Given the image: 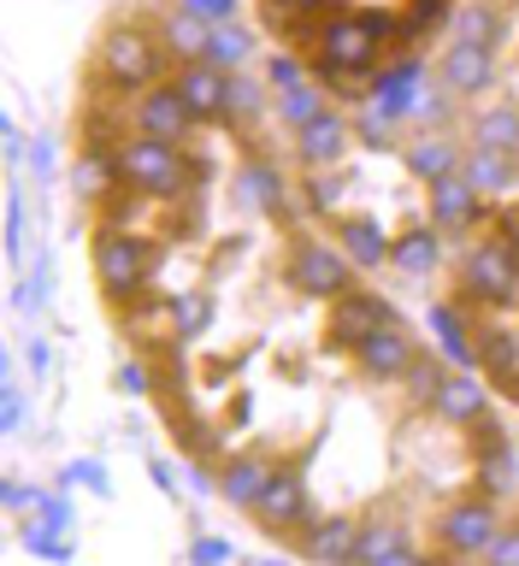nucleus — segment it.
<instances>
[{"label": "nucleus", "instance_id": "nucleus-13", "mask_svg": "<svg viewBox=\"0 0 519 566\" xmlns=\"http://www.w3.org/2000/svg\"><path fill=\"white\" fill-rule=\"evenodd\" d=\"M177 88H184L195 118H225V95H230V71H219L212 60H189L177 71Z\"/></svg>", "mask_w": 519, "mask_h": 566}, {"label": "nucleus", "instance_id": "nucleus-42", "mask_svg": "<svg viewBox=\"0 0 519 566\" xmlns=\"http://www.w3.org/2000/svg\"><path fill=\"white\" fill-rule=\"evenodd\" d=\"M18 248H24V201H7V254H18Z\"/></svg>", "mask_w": 519, "mask_h": 566}, {"label": "nucleus", "instance_id": "nucleus-35", "mask_svg": "<svg viewBox=\"0 0 519 566\" xmlns=\"http://www.w3.org/2000/svg\"><path fill=\"white\" fill-rule=\"evenodd\" d=\"M65 484H89L95 495L113 490V484H106V467H101V460H71V467H65Z\"/></svg>", "mask_w": 519, "mask_h": 566}, {"label": "nucleus", "instance_id": "nucleus-38", "mask_svg": "<svg viewBox=\"0 0 519 566\" xmlns=\"http://www.w3.org/2000/svg\"><path fill=\"white\" fill-rule=\"evenodd\" d=\"M118 389H124V396H148V389H154V371L142 366V360H124V366H118Z\"/></svg>", "mask_w": 519, "mask_h": 566}, {"label": "nucleus", "instance_id": "nucleus-12", "mask_svg": "<svg viewBox=\"0 0 519 566\" xmlns=\"http://www.w3.org/2000/svg\"><path fill=\"white\" fill-rule=\"evenodd\" d=\"M437 77H443V95H478V88H490V77H496V60H490V48L455 42L449 53H443Z\"/></svg>", "mask_w": 519, "mask_h": 566}, {"label": "nucleus", "instance_id": "nucleus-53", "mask_svg": "<svg viewBox=\"0 0 519 566\" xmlns=\"http://www.w3.org/2000/svg\"><path fill=\"white\" fill-rule=\"evenodd\" d=\"M278 7H283V12H313V7H325V0H272V12H278Z\"/></svg>", "mask_w": 519, "mask_h": 566}, {"label": "nucleus", "instance_id": "nucleus-29", "mask_svg": "<svg viewBox=\"0 0 519 566\" xmlns=\"http://www.w3.org/2000/svg\"><path fill=\"white\" fill-rule=\"evenodd\" d=\"M48 301H53V254H48V248H42V254H35L30 260V272H24V290H18V307H48Z\"/></svg>", "mask_w": 519, "mask_h": 566}, {"label": "nucleus", "instance_id": "nucleus-20", "mask_svg": "<svg viewBox=\"0 0 519 566\" xmlns=\"http://www.w3.org/2000/svg\"><path fill=\"white\" fill-rule=\"evenodd\" d=\"M354 560H372V566H407V560H414V543H407L396 525L372 520V525H361V543H354Z\"/></svg>", "mask_w": 519, "mask_h": 566}, {"label": "nucleus", "instance_id": "nucleus-55", "mask_svg": "<svg viewBox=\"0 0 519 566\" xmlns=\"http://www.w3.org/2000/svg\"><path fill=\"white\" fill-rule=\"evenodd\" d=\"M513 7H519V0H513Z\"/></svg>", "mask_w": 519, "mask_h": 566}, {"label": "nucleus", "instance_id": "nucleus-30", "mask_svg": "<svg viewBox=\"0 0 519 566\" xmlns=\"http://www.w3.org/2000/svg\"><path fill=\"white\" fill-rule=\"evenodd\" d=\"M248 48H255V42H248V30H237V24H219V30H212L207 60L219 65V71H237V65L248 60Z\"/></svg>", "mask_w": 519, "mask_h": 566}, {"label": "nucleus", "instance_id": "nucleus-11", "mask_svg": "<svg viewBox=\"0 0 519 566\" xmlns=\"http://www.w3.org/2000/svg\"><path fill=\"white\" fill-rule=\"evenodd\" d=\"M354 360H361L366 378L390 384V378H407V371H414V343L402 336V325H384V331H372L366 343L354 348Z\"/></svg>", "mask_w": 519, "mask_h": 566}, {"label": "nucleus", "instance_id": "nucleus-46", "mask_svg": "<svg viewBox=\"0 0 519 566\" xmlns=\"http://www.w3.org/2000/svg\"><path fill=\"white\" fill-rule=\"evenodd\" d=\"M189 555H195V560H230V543H219V537H201V543L189 548Z\"/></svg>", "mask_w": 519, "mask_h": 566}, {"label": "nucleus", "instance_id": "nucleus-34", "mask_svg": "<svg viewBox=\"0 0 519 566\" xmlns=\"http://www.w3.org/2000/svg\"><path fill=\"white\" fill-rule=\"evenodd\" d=\"M207 318H212V301L207 295H184V301H177V336L207 331Z\"/></svg>", "mask_w": 519, "mask_h": 566}, {"label": "nucleus", "instance_id": "nucleus-2", "mask_svg": "<svg viewBox=\"0 0 519 566\" xmlns=\"http://www.w3.org/2000/svg\"><path fill=\"white\" fill-rule=\"evenodd\" d=\"M118 171H124V189L154 195V201H166V195H177V189L189 184L177 142H159L148 130H136L131 142H118Z\"/></svg>", "mask_w": 519, "mask_h": 566}, {"label": "nucleus", "instance_id": "nucleus-45", "mask_svg": "<svg viewBox=\"0 0 519 566\" xmlns=\"http://www.w3.org/2000/svg\"><path fill=\"white\" fill-rule=\"evenodd\" d=\"M272 83L278 88H295V83H308V77H301V65L290 60V53H278V60H272Z\"/></svg>", "mask_w": 519, "mask_h": 566}, {"label": "nucleus", "instance_id": "nucleus-19", "mask_svg": "<svg viewBox=\"0 0 519 566\" xmlns=\"http://www.w3.org/2000/svg\"><path fill=\"white\" fill-rule=\"evenodd\" d=\"M336 242H343V254H349L354 265H384V260H390L384 230H378V219H366V212H354V219L336 224Z\"/></svg>", "mask_w": 519, "mask_h": 566}, {"label": "nucleus", "instance_id": "nucleus-52", "mask_svg": "<svg viewBox=\"0 0 519 566\" xmlns=\"http://www.w3.org/2000/svg\"><path fill=\"white\" fill-rule=\"evenodd\" d=\"M0 136H7V159H18V154H24V136H18V124H12V118L0 124Z\"/></svg>", "mask_w": 519, "mask_h": 566}, {"label": "nucleus", "instance_id": "nucleus-44", "mask_svg": "<svg viewBox=\"0 0 519 566\" xmlns=\"http://www.w3.org/2000/svg\"><path fill=\"white\" fill-rule=\"evenodd\" d=\"M30 548H35V555H48V560H65V555H71V543L48 537V525H42V531H30Z\"/></svg>", "mask_w": 519, "mask_h": 566}, {"label": "nucleus", "instance_id": "nucleus-15", "mask_svg": "<svg viewBox=\"0 0 519 566\" xmlns=\"http://www.w3.org/2000/svg\"><path fill=\"white\" fill-rule=\"evenodd\" d=\"M432 407L449 424H478L490 413V401H485V384L478 378H467V371H443V384H437V396H432Z\"/></svg>", "mask_w": 519, "mask_h": 566}, {"label": "nucleus", "instance_id": "nucleus-32", "mask_svg": "<svg viewBox=\"0 0 519 566\" xmlns=\"http://www.w3.org/2000/svg\"><path fill=\"white\" fill-rule=\"evenodd\" d=\"M432 325H437V336H443V354H455V360L467 366V360H473V343L460 336V318H455V307H437V313H432Z\"/></svg>", "mask_w": 519, "mask_h": 566}, {"label": "nucleus", "instance_id": "nucleus-10", "mask_svg": "<svg viewBox=\"0 0 519 566\" xmlns=\"http://www.w3.org/2000/svg\"><path fill=\"white\" fill-rule=\"evenodd\" d=\"M260 525L266 531H295V525H308V484H301L295 472H272L266 478V490H260Z\"/></svg>", "mask_w": 519, "mask_h": 566}, {"label": "nucleus", "instance_id": "nucleus-9", "mask_svg": "<svg viewBox=\"0 0 519 566\" xmlns=\"http://www.w3.org/2000/svg\"><path fill=\"white\" fill-rule=\"evenodd\" d=\"M189 124H195V113H189V101L177 83H154L148 95L136 101V130H148L159 142H184Z\"/></svg>", "mask_w": 519, "mask_h": 566}, {"label": "nucleus", "instance_id": "nucleus-3", "mask_svg": "<svg viewBox=\"0 0 519 566\" xmlns=\"http://www.w3.org/2000/svg\"><path fill=\"white\" fill-rule=\"evenodd\" d=\"M384 60V18L343 12L319 30V65L325 71H372Z\"/></svg>", "mask_w": 519, "mask_h": 566}, {"label": "nucleus", "instance_id": "nucleus-5", "mask_svg": "<svg viewBox=\"0 0 519 566\" xmlns=\"http://www.w3.org/2000/svg\"><path fill=\"white\" fill-rule=\"evenodd\" d=\"M349 277H354V260L343 254V242H295V254H290V283L301 295H343L349 290Z\"/></svg>", "mask_w": 519, "mask_h": 566}, {"label": "nucleus", "instance_id": "nucleus-37", "mask_svg": "<svg viewBox=\"0 0 519 566\" xmlns=\"http://www.w3.org/2000/svg\"><path fill=\"white\" fill-rule=\"evenodd\" d=\"M485 560H496V566H519V531H502V525H496V537H490V548H485Z\"/></svg>", "mask_w": 519, "mask_h": 566}, {"label": "nucleus", "instance_id": "nucleus-8", "mask_svg": "<svg viewBox=\"0 0 519 566\" xmlns=\"http://www.w3.org/2000/svg\"><path fill=\"white\" fill-rule=\"evenodd\" d=\"M437 537H443V555H485L496 537V507L490 502H455L437 520Z\"/></svg>", "mask_w": 519, "mask_h": 566}, {"label": "nucleus", "instance_id": "nucleus-25", "mask_svg": "<svg viewBox=\"0 0 519 566\" xmlns=\"http://www.w3.org/2000/svg\"><path fill=\"white\" fill-rule=\"evenodd\" d=\"M473 148L513 154V148H519V106H490V113L473 124Z\"/></svg>", "mask_w": 519, "mask_h": 566}, {"label": "nucleus", "instance_id": "nucleus-50", "mask_svg": "<svg viewBox=\"0 0 519 566\" xmlns=\"http://www.w3.org/2000/svg\"><path fill=\"white\" fill-rule=\"evenodd\" d=\"M502 242L519 254V207H508V212H502Z\"/></svg>", "mask_w": 519, "mask_h": 566}, {"label": "nucleus", "instance_id": "nucleus-14", "mask_svg": "<svg viewBox=\"0 0 519 566\" xmlns=\"http://www.w3.org/2000/svg\"><path fill=\"white\" fill-rule=\"evenodd\" d=\"M71 184H77L83 201H106V195L124 189V171H118V148H106V142H89L77 154V166H71Z\"/></svg>", "mask_w": 519, "mask_h": 566}, {"label": "nucleus", "instance_id": "nucleus-36", "mask_svg": "<svg viewBox=\"0 0 519 566\" xmlns=\"http://www.w3.org/2000/svg\"><path fill=\"white\" fill-rule=\"evenodd\" d=\"M437 384H443V366H437V360H414V371H407V389H414L419 401H432Z\"/></svg>", "mask_w": 519, "mask_h": 566}, {"label": "nucleus", "instance_id": "nucleus-31", "mask_svg": "<svg viewBox=\"0 0 519 566\" xmlns=\"http://www.w3.org/2000/svg\"><path fill=\"white\" fill-rule=\"evenodd\" d=\"M248 189H255V201L266 212H283V184H278V171L266 166V159H248Z\"/></svg>", "mask_w": 519, "mask_h": 566}, {"label": "nucleus", "instance_id": "nucleus-33", "mask_svg": "<svg viewBox=\"0 0 519 566\" xmlns=\"http://www.w3.org/2000/svg\"><path fill=\"white\" fill-rule=\"evenodd\" d=\"M260 113V88L248 83V77H230V95H225V118H237V124H248Z\"/></svg>", "mask_w": 519, "mask_h": 566}, {"label": "nucleus", "instance_id": "nucleus-22", "mask_svg": "<svg viewBox=\"0 0 519 566\" xmlns=\"http://www.w3.org/2000/svg\"><path fill=\"white\" fill-rule=\"evenodd\" d=\"M513 171L519 159L513 154H496V148H467V159H460V177L485 195V189H513Z\"/></svg>", "mask_w": 519, "mask_h": 566}, {"label": "nucleus", "instance_id": "nucleus-6", "mask_svg": "<svg viewBox=\"0 0 519 566\" xmlns=\"http://www.w3.org/2000/svg\"><path fill=\"white\" fill-rule=\"evenodd\" d=\"M460 283H467V295H478V301H513L519 295V254L502 237L478 242L467 254V265H460Z\"/></svg>", "mask_w": 519, "mask_h": 566}, {"label": "nucleus", "instance_id": "nucleus-24", "mask_svg": "<svg viewBox=\"0 0 519 566\" xmlns=\"http://www.w3.org/2000/svg\"><path fill=\"white\" fill-rule=\"evenodd\" d=\"M266 478H272V472H266L260 460L237 454V460H230V467H225L219 490H225V502H237V507H255V502H260V490H266Z\"/></svg>", "mask_w": 519, "mask_h": 566}, {"label": "nucleus", "instance_id": "nucleus-27", "mask_svg": "<svg viewBox=\"0 0 519 566\" xmlns=\"http://www.w3.org/2000/svg\"><path fill=\"white\" fill-rule=\"evenodd\" d=\"M496 35H502V18H496L490 7H460L455 12V42H473V48H496Z\"/></svg>", "mask_w": 519, "mask_h": 566}, {"label": "nucleus", "instance_id": "nucleus-21", "mask_svg": "<svg viewBox=\"0 0 519 566\" xmlns=\"http://www.w3.org/2000/svg\"><path fill=\"white\" fill-rule=\"evenodd\" d=\"M212 30L219 24H207V18H195L189 7H177L166 18V53H177V60H207V48H212Z\"/></svg>", "mask_w": 519, "mask_h": 566}, {"label": "nucleus", "instance_id": "nucleus-7", "mask_svg": "<svg viewBox=\"0 0 519 566\" xmlns=\"http://www.w3.org/2000/svg\"><path fill=\"white\" fill-rule=\"evenodd\" d=\"M384 325H396V313H390L378 295H366V290H343V295H336V307H331V343L336 348H361L366 336L384 331Z\"/></svg>", "mask_w": 519, "mask_h": 566}, {"label": "nucleus", "instance_id": "nucleus-43", "mask_svg": "<svg viewBox=\"0 0 519 566\" xmlns=\"http://www.w3.org/2000/svg\"><path fill=\"white\" fill-rule=\"evenodd\" d=\"M313 195H308V201L319 207V212H325L331 201H336V195H343V177H313V184H308Z\"/></svg>", "mask_w": 519, "mask_h": 566}, {"label": "nucleus", "instance_id": "nucleus-26", "mask_svg": "<svg viewBox=\"0 0 519 566\" xmlns=\"http://www.w3.org/2000/svg\"><path fill=\"white\" fill-rule=\"evenodd\" d=\"M390 260L402 265V272H432L437 265V230H407V237L390 242Z\"/></svg>", "mask_w": 519, "mask_h": 566}, {"label": "nucleus", "instance_id": "nucleus-47", "mask_svg": "<svg viewBox=\"0 0 519 566\" xmlns=\"http://www.w3.org/2000/svg\"><path fill=\"white\" fill-rule=\"evenodd\" d=\"M24 360H30V371H35V378H42V371L53 366V354H48V343H42V336H35V343L24 348Z\"/></svg>", "mask_w": 519, "mask_h": 566}, {"label": "nucleus", "instance_id": "nucleus-51", "mask_svg": "<svg viewBox=\"0 0 519 566\" xmlns=\"http://www.w3.org/2000/svg\"><path fill=\"white\" fill-rule=\"evenodd\" d=\"M0 502H7V507H24V502H35V495L24 490V484H18V478H12V484L7 490H0Z\"/></svg>", "mask_w": 519, "mask_h": 566}, {"label": "nucleus", "instance_id": "nucleus-39", "mask_svg": "<svg viewBox=\"0 0 519 566\" xmlns=\"http://www.w3.org/2000/svg\"><path fill=\"white\" fill-rule=\"evenodd\" d=\"M35 520H42L48 531H60V525H71V507L60 502V495H42V490H35Z\"/></svg>", "mask_w": 519, "mask_h": 566}, {"label": "nucleus", "instance_id": "nucleus-18", "mask_svg": "<svg viewBox=\"0 0 519 566\" xmlns=\"http://www.w3.org/2000/svg\"><path fill=\"white\" fill-rule=\"evenodd\" d=\"M354 543H361V520H319L308 537H301V555H313V560H354Z\"/></svg>", "mask_w": 519, "mask_h": 566}, {"label": "nucleus", "instance_id": "nucleus-4", "mask_svg": "<svg viewBox=\"0 0 519 566\" xmlns=\"http://www.w3.org/2000/svg\"><path fill=\"white\" fill-rule=\"evenodd\" d=\"M148 272H154V248L142 242V237L113 230V224L95 237V277H101V290L113 295V301H131L142 283H148Z\"/></svg>", "mask_w": 519, "mask_h": 566}, {"label": "nucleus", "instance_id": "nucleus-1", "mask_svg": "<svg viewBox=\"0 0 519 566\" xmlns=\"http://www.w3.org/2000/svg\"><path fill=\"white\" fill-rule=\"evenodd\" d=\"M166 65V35H148L142 24H113L101 35V77L113 88H154Z\"/></svg>", "mask_w": 519, "mask_h": 566}, {"label": "nucleus", "instance_id": "nucleus-49", "mask_svg": "<svg viewBox=\"0 0 519 566\" xmlns=\"http://www.w3.org/2000/svg\"><path fill=\"white\" fill-rule=\"evenodd\" d=\"M437 12H443L437 0H414V7H407V24H419V30H425V24H432V18H437Z\"/></svg>", "mask_w": 519, "mask_h": 566}, {"label": "nucleus", "instance_id": "nucleus-23", "mask_svg": "<svg viewBox=\"0 0 519 566\" xmlns=\"http://www.w3.org/2000/svg\"><path fill=\"white\" fill-rule=\"evenodd\" d=\"M407 171L425 177V184L455 177V171H460V148H455V142H437V136H419L414 148H407Z\"/></svg>", "mask_w": 519, "mask_h": 566}, {"label": "nucleus", "instance_id": "nucleus-17", "mask_svg": "<svg viewBox=\"0 0 519 566\" xmlns=\"http://www.w3.org/2000/svg\"><path fill=\"white\" fill-rule=\"evenodd\" d=\"M295 136H301V159H308L313 171H319V166H336V159H343V148H349V124L336 118V113L308 118Z\"/></svg>", "mask_w": 519, "mask_h": 566}, {"label": "nucleus", "instance_id": "nucleus-16", "mask_svg": "<svg viewBox=\"0 0 519 566\" xmlns=\"http://www.w3.org/2000/svg\"><path fill=\"white\" fill-rule=\"evenodd\" d=\"M478 219V189L467 184V177H437L432 184V224L437 230H467Z\"/></svg>", "mask_w": 519, "mask_h": 566}, {"label": "nucleus", "instance_id": "nucleus-48", "mask_svg": "<svg viewBox=\"0 0 519 566\" xmlns=\"http://www.w3.org/2000/svg\"><path fill=\"white\" fill-rule=\"evenodd\" d=\"M30 171H35V177L53 171V142H35V148H30Z\"/></svg>", "mask_w": 519, "mask_h": 566}, {"label": "nucleus", "instance_id": "nucleus-40", "mask_svg": "<svg viewBox=\"0 0 519 566\" xmlns=\"http://www.w3.org/2000/svg\"><path fill=\"white\" fill-rule=\"evenodd\" d=\"M195 18H207V24H230L237 18V0H184Z\"/></svg>", "mask_w": 519, "mask_h": 566}, {"label": "nucleus", "instance_id": "nucleus-28", "mask_svg": "<svg viewBox=\"0 0 519 566\" xmlns=\"http://www.w3.org/2000/svg\"><path fill=\"white\" fill-rule=\"evenodd\" d=\"M319 113H325V95H319V88H313V83H295V88H278V118H290V124H295V130H301V124H308V118H319Z\"/></svg>", "mask_w": 519, "mask_h": 566}, {"label": "nucleus", "instance_id": "nucleus-41", "mask_svg": "<svg viewBox=\"0 0 519 566\" xmlns=\"http://www.w3.org/2000/svg\"><path fill=\"white\" fill-rule=\"evenodd\" d=\"M24 424V396H18V384L0 389V431H18Z\"/></svg>", "mask_w": 519, "mask_h": 566}, {"label": "nucleus", "instance_id": "nucleus-54", "mask_svg": "<svg viewBox=\"0 0 519 566\" xmlns=\"http://www.w3.org/2000/svg\"><path fill=\"white\" fill-rule=\"evenodd\" d=\"M513 159H519V148H513Z\"/></svg>", "mask_w": 519, "mask_h": 566}]
</instances>
